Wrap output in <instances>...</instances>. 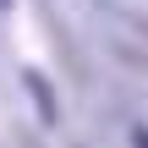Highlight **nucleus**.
Returning <instances> with one entry per match:
<instances>
[{
	"instance_id": "7ed1b4c3",
	"label": "nucleus",
	"mask_w": 148,
	"mask_h": 148,
	"mask_svg": "<svg viewBox=\"0 0 148 148\" xmlns=\"http://www.w3.org/2000/svg\"><path fill=\"white\" fill-rule=\"evenodd\" d=\"M0 5H11V0H0Z\"/></svg>"
},
{
	"instance_id": "f257e3e1",
	"label": "nucleus",
	"mask_w": 148,
	"mask_h": 148,
	"mask_svg": "<svg viewBox=\"0 0 148 148\" xmlns=\"http://www.w3.org/2000/svg\"><path fill=\"white\" fill-rule=\"evenodd\" d=\"M22 82H27V93L38 99V115H44V121H55V115H60V104H55V88H49V77H38V71H22Z\"/></svg>"
},
{
	"instance_id": "f03ea898",
	"label": "nucleus",
	"mask_w": 148,
	"mask_h": 148,
	"mask_svg": "<svg viewBox=\"0 0 148 148\" xmlns=\"http://www.w3.org/2000/svg\"><path fill=\"white\" fill-rule=\"evenodd\" d=\"M132 143H137V148H148V132H143V126H137V132H132Z\"/></svg>"
}]
</instances>
